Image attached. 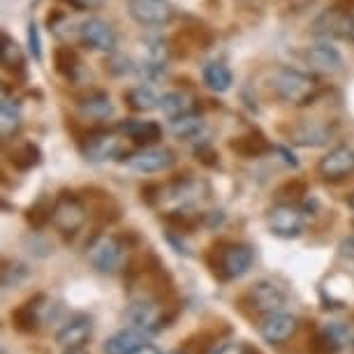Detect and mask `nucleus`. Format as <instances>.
I'll return each mask as SVG.
<instances>
[{
  "label": "nucleus",
  "instance_id": "obj_34",
  "mask_svg": "<svg viewBox=\"0 0 354 354\" xmlns=\"http://www.w3.org/2000/svg\"><path fill=\"white\" fill-rule=\"evenodd\" d=\"M213 343H216V333L199 331V333H192L190 338H185L181 350L185 354H209L213 350Z\"/></svg>",
  "mask_w": 354,
  "mask_h": 354
},
{
  "label": "nucleus",
  "instance_id": "obj_12",
  "mask_svg": "<svg viewBox=\"0 0 354 354\" xmlns=\"http://www.w3.org/2000/svg\"><path fill=\"white\" fill-rule=\"evenodd\" d=\"M174 162H176V156L169 149H162V146H144L142 151L132 153L128 158V167L139 174L167 171L171 169Z\"/></svg>",
  "mask_w": 354,
  "mask_h": 354
},
{
  "label": "nucleus",
  "instance_id": "obj_36",
  "mask_svg": "<svg viewBox=\"0 0 354 354\" xmlns=\"http://www.w3.org/2000/svg\"><path fill=\"white\" fill-rule=\"evenodd\" d=\"M106 68H109L113 77H125V75H132V72H135V65H132L130 58L123 56V53H116V51H111Z\"/></svg>",
  "mask_w": 354,
  "mask_h": 354
},
{
  "label": "nucleus",
  "instance_id": "obj_32",
  "mask_svg": "<svg viewBox=\"0 0 354 354\" xmlns=\"http://www.w3.org/2000/svg\"><path fill=\"white\" fill-rule=\"evenodd\" d=\"M26 65L24 51L8 32H3V68L8 72H21Z\"/></svg>",
  "mask_w": 354,
  "mask_h": 354
},
{
  "label": "nucleus",
  "instance_id": "obj_33",
  "mask_svg": "<svg viewBox=\"0 0 354 354\" xmlns=\"http://www.w3.org/2000/svg\"><path fill=\"white\" fill-rule=\"evenodd\" d=\"M39 160H42V153H39L37 146L35 144H24L12 153L10 162L15 165V169H19V171H28V169H32V167L39 165Z\"/></svg>",
  "mask_w": 354,
  "mask_h": 354
},
{
  "label": "nucleus",
  "instance_id": "obj_10",
  "mask_svg": "<svg viewBox=\"0 0 354 354\" xmlns=\"http://www.w3.org/2000/svg\"><path fill=\"white\" fill-rule=\"evenodd\" d=\"M128 12L144 28H162L174 17V10L167 0H130Z\"/></svg>",
  "mask_w": 354,
  "mask_h": 354
},
{
  "label": "nucleus",
  "instance_id": "obj_43",
  "mask_svg": "<svg viewBox=\"0 0 354 354\" xmlns=\"http://www.w3.org/2000/svg\"><path fill=\"white\" fill-rule=\"evenodd\" d=\"M347 39L354 42V15H350V21H347Z\"/></svg>",
  "mask_w": 354,
  "mask_h": 354
},
{
  "label": "nucleus",
  "instance_id": "obj_31",
  "mask_svg": "<svg viewBox=\"0 0 354 354\" xmlns=\"http://www.w3.org/2000/svg\"><path fill=\"white\" fill-rule=\"evenodd\" d=\"M53 63H56V70L61 72L65 79H72V82L77 79V72L82 70V61H79V56L70 49V46L56 49V53H53Z\"/></svg>",
  "mask_w": 354,
  "mask_h": 354
},
{
  "label": "nucleus",
  "instance_id": "obj_28",
  "mask_svg": "<svg viewBox=\"0 0 354 354\" xmlns=\"http://www.w3.org/2000/svg\"><path fill=\"white\" fill-rule=\"evenodd\" d=\"M125 102L132 111H153L156 106H160V97L153 93L149 86H135L125 93Z\"/></svg>",
  "mask_w": 354,
  "mask_h": 354
},
{
  "label": "nucleus",
  "instance_id": "obj_39",
  "mask_svg": "<svg viewBox=\"0 0 354 354\" xmlns=\"http://www.w3.org/2000/svg\"><path fill=\"white\" fill-rule=\"evenodd\" d=\"M213 354H250V352H248V345H243V343H225V345H220L218 350H213Z\"/></svg>",
  "mask_w": 354,
  "mask_h": 354
},
{
  "label": "nucleus",
  "instance_id": "obj_38",
  "mask_svg": "<svg viewBox=\"0 0 354 354\" xmlns=\"http://www.w3.org/2000/svg\"><path fill=\"white\" fill-rule=\"evenodd\" d=\"M285 192H290L287 197H292V202H297V199H301L306 195V183L304 181H287L283 188L278 190V195H285Z\"/></svg>",
  "mask_w": 354,
  "mask_h": 354
},
{
  "label": "nucleus",
  "instance_id": "obj_13",
  "mask_svg": "<svg viewBox=\"0 0 354 354\" xmlns=\"http://www.w3.org/2000/svg\"><path fill=\"white\" fill-rule=\"evenodd\" d=\"M297 317L290 315V313H266L262 322H259V336L269 345H283L297 333Z\"/></svg>",
  "mask_w": 354,
  "mask_h": 354
},
{
  "label": "nucleus",
  "instance_id": "obj_8",
  "mask_svg": "<svg viewBox=\"0 0 354 354\" xmlns=\"http://www.w3.org/2000/svg\"><path fill=\"white\" fill-rule=\"evenodd\" d=\"M243 301L250 306L255 313H276L285 306L287 301V292L273 280H257L248 287Z\"/></svg>",
  "mask_w": 354,
  "mask_h": 354
},
{
  "label": "nucleus",
  "instance_id": "obj_19",
  "mask_svg": "<svg viewBox=\"0 0 354 354\" xmlns=\"http://www.w3.org/2000/svg\"><path fill=\"white\" fill-rule=\"evenodd\" d=\"M79 109H82L84 116L93 118V121H104V118L113 116L111 97H109V93H104V91H93L86 97H82Z\"/></svg>",
  "mask_w": 354,
  "mask_h": 354
},
{
  "label": "nucleus",
  "instance_id": "obj_5",
  "mask_svg": "<svg viewBox=\"0 0 354 354\" xmlns=\"http://www.w3.org/2000/svg\"><path fill=\"white\" fill-rule=\"evenodd\" d=\"M88 218V209L75 192L63 190L53 202V227L63 234H77Z\"/></svg>",
  "mask_w": 354,
  "mask_h": 354
},
{
  "label": "nucleus",
  "instance_id": "obj_20",
  "mask_svg": "<svg viewBox=\"0 0 354 354\" xmlns=\"http://www.w3.org/2000/svg\"><path fill=\"white\" fill-rule=\"evenodd\" d=\"M144 333H139L132 326H125L123 331L113 333V336L106 340L104 345V354H132L139 345H144Z\"/></svg>",
  "mask_w": 354,
  "mask_h": 354
},
{
  "label": "nucleus",
  "instance_id": "obj_46",
  "mask_svg": "<svg viewBox=\"0 0 354 354\" xmlns=\"http://www.w3.org/2000/svg\"><path fill=\"white\" fill-rule=\"evenodd\" d=\"M248 352H250V354H262V352L255 350V347H250V345H248Z\"/></svg>",
  "mask_w": 354,
  "mask_h": 354
},
{
  "label": "nucleus",
  "instance_id": "obj_35",
  "mask_svg": "<svg viewBox=\"0 0 354 354\" xmlns=\"http://www.w3.org/2000/svg\"><path fill=\"white\" fill-rule=\"evenodd\" d=\"M28 266L21 262H5L3 264V287L5 290H12V287L21 285L26 278H28Z\"/></svg>",
  "mask_w": 354,
  "mask_h": 354
},
{
  "label": "nucleus",
  "instance_id": "obj_25",
  "mask_svg": "<svg viewBox=\"0 0 354 354\" xmlns=\"http://www.w3.org/2000/svg\"><path fill=\"white\" fill-rule=\"evenodd\" d=\"M53 202H56V199L42 195L37 202H32L28 211H26V223H28L35 232L44 230L46 225L53 223Z\"/></svg>",
  "mask_w": 354,
  "mask_h": 354
},
{
  "label": "nucleus",
  "instance_id": "obj_2",
  "mask_svg": "<svg viewBox=\"0 0 354 354\" xmlns=\"http://www.w3.org/2000/svg\"><path fill=\"white\" fill-rule=\"evenodd\" d=\"M206 262H209L213 276L227 283V280H236L243 273H248L252 262H255V250L248 243H239V241L218 243L206 255Z\"/></svg>",
  "mask_w": 354,
  "mask_h": 354
},
{
  "label": "nucleus",
  "instance_id": "obj_40",
  "mask_svg": "<svg viewBox=\"0 0 354 354\" xmlns=\"http://www.w3.org/2000/svg\"><path fill=\"white\" fill-rule=\"evenodd\" d=\"M65 3H68L70 8H75V10H97L104 0H65Z\"/></svg>",
  "mask_w": 354,
  "mask_h": 354
},
{
  "label": "nucleus",
  "instance_id": "obj_4",
  "mask_svg": "<svg viewBox=\"0 0 354 354\" xmlns=\"http://www.w3.org/2000/svg\"><path fill=\"white\" fill-rule=\"evenodd\" d=\"M56 310H58V306L53 304L51 297L35 294V297H30L28 301H24L21 306H17V308L10 313V322L19 333L32 336V333H37L44 324L56 319Z\"/></svg>",
  "mask_w": 354,
  "mask_h": 354
},
{
  "label": "nucleus",
  "instance_id": "obj_30",
  "mask_svg": "<svg viewBox=\"0 0 354 354\" xmlns=\"http://www.w3.org/2000/svg\"><path fill=\"white\" fill-rule=\"evenodd\" d=\"M202 190H209L206 183L197 181V178H183V181H176L171 188V197L178 199L181 204H192V202H199L202 197Z\"/></svg>",
  "mask_w": 354,
  "mask_h": 354
},
{
  "label": "nucleus",
  "instance_id": "obj_22",
  "mask_svg": "<svg viewBox=\"0 0 354 354\" xmlns=\"http://www.w3.org/2000/svg\"><path fill=\"white\" fill-rule=\"evenodd\" d=\"M202 130H204V121L195 111L185 113V116H178V118H171L169 121V132L176 139H181V142H192V139H197L202 135Z\"/></svg>",
  "mask_w": 354,
  "mask_h": 354
},
{
  "label": "nucleus",
  "instance_id": "obj_42",
  "mask_svg": "<svg viewBox=\"0 0 354 354\" xmlns=\"http://www.w3.org/2000/svg\"><path fill=\"white\" fill-rule=\"evenodd\" d=\"M132 354H162V352H160L156 345H146V343H144V345H139Z\"/></svg>",
  "mask_w": 354,
  "mask_h": 354
},
{
  "label": "nucleus",
  "instance_id": "obj_45",
  "mask_svg": "<svg viewBox=\"0 0 354 354\" xmlns=\"http://www.w3.org/2000/svg\"><path fill=\"white\" fill-rule=\"evenodd\" d=\"M347 206H350V209L354 211V192H352V195H350V197H347Z\"/></svg>",
  "mask_w": 354,
  "mask_h": 354
},
{
  "label": "nucleus",
  "instance_id": "obj_44",
  "mask_svg": "<svg viewBox=\"0 0 354 354\" xmlns=\"http://www.w3.org/2000/svg\"><path fill=\"white\" fill-rule=\"evenodd\" d=\"M63 354H88V352H84V347H82V350H65Z\"/></svg>",
  "mask_w": 354,
  "mask_h": 354
},
{
  "label": "nucleus",
  "instance_id": "obj_41",
  "mask_svg": "<svg viewBox=\"0 0 354 354\" xmlns=\"http://www.w3.org/2000/svg\"><path fill=\"white\" fill-rule=\"evenodd\" d=\"M338 255H340V257H347V259H354V236L345 239V241L340 243Z\"/></svg>",
  "mask_w": 354,
  "mask_h": 354
},
{
  "label": "nucleus",
  "instance_id": "obj_24",
  "mask_svg": "<svg viewBox=\"0 0 354 354\" xmlns=\"http://www.w3.org/2000/svg\"><path fill=\"white\" fill-rule=\"evenodd\" d=\"M343 347V340L331 326H326L322 331H315L308 338V352L310 354H338Z\"/></svg>",
  "mask_w": 354,
  "mask_h": 354
},
{
  "label": "nucleus",
  "instance_id": "obj_3",
  "mask_svg": "<svg viewBox=\"0 0 354 354\" xmlns=\"http://www.w3.org/2000/svg\"><path fill=\"white\" fill-rule=\"evenodd\" d=\"M271 88L273 93L283 100V102L304 106L310 104L315 100L319 84L317 79L313 75H306L301 70H294V68H280L273 72L271 77Z\"/></svg>",
  "mask_w": 354,
  "mask_h": 354
},
{
  "label": "nucleus",
  "instance_id": "obj_6",
  "mask_svg": "<svg viewBox=\"0 0 354 354\" xmlns=\"http://www.w3.org/2000/svg\"><path fill=\"white\" fill-rule=\"evenodd\" d=\"M128 245L118 236H97L88 245V262L97 273H116L123 266Z\"/></svg>",
  "mask_w": 354,
  "mask_h": 354
},
{
  "label": "nucleus",
  "instance_id": "obj_16",
  "mask_svg": "<svg viewBox=\"0 0 354 354\" xmlns=\"http://www.w3.org/2000/svg\"><path fill=\"white\" fill-rule=\"evenodd\" d=\"M304 58H306V63L310 65L313 70H317V72H326V75H333V72H340L343 70V56H340V51L336 49V46H331V44H313L306 49L304 53Z\"/></svg>",
  "mask_w": 354,
  "mask_h": 354
},
{
  "label": "nucleus",
  "instance_id": "obj_9",
  "mask_svg": "<svg viewBox=\"0 0 354 354\" xmlns=\"http://www.w3.org/2000/svg\"><path fill=\"white\" fill-rule=\"evenodd\" d=\"M317 174L329 183L345 181L354 174V149L350 146H336L326 156L319 158Z\"/></svg>",
  "mask_w": 354,
  "mask_h": 354
},
{
  "label": "nucleus",
  "instance_id": "obj_47",
  "mask_svg": "<svg viewBox=\"0 0 354 354\" xmlns=\"http://www.w3.org/2000/svg\"><path fill=\"white\" fill-rule=\"evenodd\" d=\"M169 354H185L183 350H178V352H169Z\"/></svg>",
  "mask_w": 354,
  "mask_h": 354
},
{
  "label": "nucleus",
  "instance_id": "obj_18",
  "mask_svg": "<svg viewBox=\"0 0 354 354\" xmlns=\"http://www.w3.org/2000/svg\"><path fill=\"white\" fill-rule=\"evenodd\" d=\"M331 135L333 132L329 125L306 121L290 132V139H292V144H299V146H324L331 139Z\"/></svg>",
  "mask_w": 354,
  "mask_h": 354
},
{
  "label": "nucleus",
  "instance_id": "obj_17",
  "mask_svg": "<svg viewBox=\"0 0 354 354\" xmlns=\"http://www.w3.org/2000/svg\"><path fill=\"white\" fill-rule=\"evenodd\" d=\"M118 130L128 139H132L137 146H153L162 139V128L156 121H135V118H128V121L118 125Z\"/></svg>",
  "mask_w": 354,
  "mask_h": 354
},
{
  "label": "nucleus",
  "instance_id": "obj_27",
  "mask_svg": "<svg viewBox=\"0 0 354 354\" xmlns=\"http://www.w3.org/2000/svg\"><path fill=\"white\" fill-rule=\"evenodd\" d=\"M232 151H236L239 156H243V158H259V156H264V153L273 151V146L266 142L262 135L252 132V135L239 137L236 142H232Z\"/></svg>",
  "mask_w": 354,
  "mask_h": 354
},
{
  "label": "nucleus",
  "instance_id": "obj_1",
  "mask_svg": "<svg viewBox=\"0 0 354 354\" xmlns=\"http://www.w3.org/2000/svg\"><path fill=\"white\" fill-rule=\"evenodd\" d=\"M181 306L174 299L158 297H139L125 308V322L144 336H156L176 319Z\"/></svg>",
  "mask_w": 354,
  "mask_h": 354
},
{
  "label": "nucleus",
  "instance_id": "obj_11",
  "mask_svg": "<svg viewBox=\"0 0 354 354\" xmlns=\"http://www.w3.org/2000/svg\"><path fill=\"white\" fill-rule=\"evenodd\" d=\"M79 42L91 51L111 53L116 51V32L104 19L91 17L79 26Z\"/></svg>",
  "mask_w": 354,
  "mask_h": 354
},
{
  "label": "nucleus",
  "instance_id": "obj_37",
  "mask_svg": "<svg viewBox=\"0 0 354 354\" xmlns=\"http://www.w3.org/2000/svg\"><path fill=\"white\" fill-rule=\"evenodd\" d=\"M28 46H30V53L35 61H42V39H39V30H37V24L30 21L28 26Z\"/></svg>",
  "mask_w": 354,
  "mask_h": 354
},
{
  "label": "nucleus",
  "instance_id": "obj_14",
  "mask_svg": "<svg viewBox=\"0 0 354 354\" xmlns=\"http://www.w3.org/2000/svg\"><path fill=\"white\" fill-rule=\"evenodd\" d=\"M82 153L88 162H106V160L121 156V139L106 130L93 132V135L84 139Z\"/></svg>",
  "mask_w": 354,
  "mask_h": 354
},
{
  "label": "nucleus",
  "instance_id": "obj_23",
  "mask_svg": "<svg viewBox=\"0 0 354 354\" xmlns=\"http://www.w3.org/2000/svg\"><path fill=\"white\" fill-rule=\"evenodd\" d=\"M160 109L167 118H178V116H185V113L192 111V97L188 93L183 91H169L160 97Z\"/></svg>",
  "mask_w": 354,
  "mask_h": 354
},
{
  "label": "nucleus",
  "instance_id": "obj_26",
  "mask_svg": "<svg viewBox=\"0 0 354 354\" xmlns=\"http://www.w3.org/2000/svg\"><path fill=\"white\" fill-rule=\"evenodd\" d=\"M19 128H21V109H19L15 100L5 95L3 102H0V130H3V137H15Z\"/></svg>",
  "mask_w": 354,
  "mask_h": 354
},
{
  "label": "nucleus",
  "instance_id": "obj_48",
  "mask_svg": "<svg viewBox=\"0 0 354 354\" xmlns=\"http://www.w3.org/2000/svg\"><path fill=\"white\" fill-rule=\"evenodd\" d=\"M352 347H354V340H352Z\"/></svg>",
  "mask_w": 354,
  "mask_h": 354
},
{
  "label": "nucleus",
  "instance_id": "obj_7",
  "mask_svg": "<svg viewBox=\"0 0 354 354\" xmlns=\"http://www.w3.org/2000/svg\"><path fill=\"white\" fill-rule=\"evenodd\" d=\"M266 223H269V230L273 236L297 239L304 234L306 216L294 202H280L269 209V213H266Z\"/></svg>",
  "mask_w": 354,
  "mask_h": 354
},
{
  "label": "nucleus",
  "instance_id": "obj_29",
  "mask_svg": "<svg viewBox=\"0 0 354 354\" xmlns=\"http://www.w3.org/2000/svg\"><path fill=\"white\" fill-rule=\"evenodd\" d=\"M204 216L202 213H192V211H171L165 216V223L171 227L174 234H192L197 230V225H202Z\"/></svg>",
  "mask_w": 354,
  "mask_h": 354
},
{
  "label": "nucleus",
  "instance_id": "obj_15",
  "mask_svg": "<svg viewBox=\"0 0 354 354\" xmlns=\"http://www.w3.org/2000/svg\"><path fill=\"white\" fill-rule=\"evenodd\" d=\"M93 333V317L91 315H75L68 324L61 326V331L56 333V343L63 350H82V347L91 340Z\"/></svg>",
  "mask_w": 354,
  "mask_h": 354
},
{
  "label": "nucleus",
  "instance_id": "obj_21",
  "mask_svg": "<svg viewBox=\"0 0 354 354\" xmlns=\"http://www.w3.org/2000/svg\"><path fill=\"white\" fill-rule=\"evenodd\" d=\"M202 79H204L206 88L213 91V93H227V91L232 88V84H234L232 70L227 68L225 63H218V61H213V63H206V65H204Z\"/></svg>",
  "mask_w": 354,
  "mask_h": 354
}]
</instances>
